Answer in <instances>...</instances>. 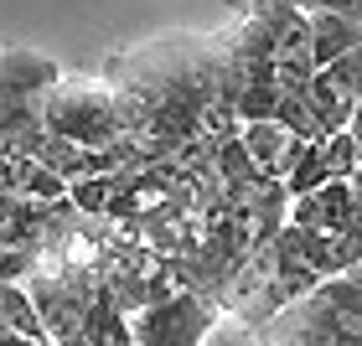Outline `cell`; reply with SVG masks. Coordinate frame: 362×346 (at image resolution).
Segmentation results:
<instances>
[{
    "instance_id": "6da1fadb",
    "label": "cell",
    "mask_w": 362,
    "mask_h": 346,
    "mask_svg": "<svg viewBox=\"0 0 362 346\" xmlns=\"http://www.w3.org/2000/svg\"><path fill=\"white\" fill-rule=\"evenodd\" d=\"M42 124H47V135L109 150V145L119 140V98H114V88H104V83L57 78V83L42 88Z\"/></svg>"
},
{
    "instance_id": "7a4b0ae2",
    "label": "cell",
    "mask_w": 362,
    "mask_h": 346,
    "mask_svg": "<svg viewBox=\"0 0 362 346\" xmlns=\"http://www.w3.org/2000/svg\"><path fill=\"white\" fill-rule=\"evenodd\" d=\"M218 316H223L218 294L181 285V290L166 294V300L135 310V321H129V341H145V346H160V341H166V346H202Z\"/></svg>"
},
{
    "instance_id": "3957f363",
    "label": "cell",
    "mask_w": 362,
    "mask_h": 346,
    "mask_svg": "<svg viewBox=\"0 0 362 346\" xmlns=\"http://www.w3.org/2000/svg\"><path fill=\"white\" fill-rule=\"evenodd\" d=\"M238 140H243V150H249V166L259 176H269V181H285L295 150H300V135H295L290 124H279L274 114H264V119H243Z\"/></svg>"
},
{
    "instance_id": "277c9868",
    "label": "cell",
    "mask_w": 362,
    "mask_h": 346,
    "mask_svg": "<svg viewBox=\"0 0 362 346\" xmlns=\"http://www.w3.org/2000/svg\"><path fill=\"white\" fill-rule=\"evenodd\" d=\"M305 47H310V62H316V68H326V62H337L341 52L362 47V21H357V11H337V6L310 11V21H305Z\"/></svg>"
},
{
    "instance_id": "5b68a950",
    "label": "cell",
    "mask_w": 362,
    "mask_h": 346,
    "mask_svg": "<svg viewBox=\"0 0 362 346\" xmlns=\"http://www.w3.org/2000/svg\"><path fill=\"white\" fill-rule=\"evenodd\" d=\"M305 109L310 119L321 124V135H332V129H347L352 124V109H357V93L341 83L332 68H316L305 83Z\"/></svg>"
},
{
    "instance_id": "8992f818",
    "label": "cell",
    "mask_w": 362,
    "mask_h": 346,
    "mask_svg": "<svg viewBox=\"0 0 362 346\" xmlns=\"http://www.w3.org/2000/svg\"><path fill=\"white\" fill-rule=\"evenodd\" d=\"M0 321H6L11 331H21V341H47V326H42V316H37V305H31L21 279H0Z\"/></svg>"
},
{
    "instance_id": "52a82bcc",
    "label": "cell",
    "mask_w": 362,
    "mask_h": 346,
    "mask_svg": "<svg viewBox=\"0 0 362 346\" xmlns=\"http://www.w3.org/2000/svg\"><path fill=\"white\" fill-rule=\"evenodd\" d=\"M109 196H114V171H93V176L68 181V202H73L78 212H104Z\"/></svg>"
},
{
    "instance_id": "ba28073f",
    "label": "cell",
    "mask_w": 362,
    "mask_h": 346,
    "mask_svg": "<svg viewBox=\"0 0 362 346\" xmlns=\"http://www.w3.org/2000/svg\"><path fill=\"white\" fill-rule=\"evenodd\" d=\"M321 150H326V171H332V176H352L357 171V140H352V129H332V135H321Z\"/></svg>"
},
{
    "instance_id": "9c48e42d",
    "label": "cell",
    "mask_w": 362,
    "mask_h": 346,
    "mask_svg": "<svg viewBox=\"0 0 362 346\" xmlns=\"http://www.w3.org/2000/svg\"><path fill=\"white\" fill-rule=\"evenodd\" d=\"M357 21H362V0H357Z\"/></svg>"
}]
</instances>
